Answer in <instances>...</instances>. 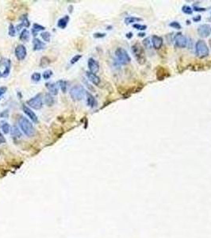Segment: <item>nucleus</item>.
Listing matches in <instances>:
<instances>
[{
    "mask_svg": "<svg viewBox=\"0 0 211 238\" xmlns=\"http://www.w3.org/2000/svg\"><path fill=\"white\" fill-rule=\"evenodd\" d=\"M126 37L128 39H131L132 37V33H131V32H129V33H128V34H126Z\"/></svg>",
    "mask_w": 211,
    "mask_h": 238,
    "instance_id": "43",
    "label": "nucleus"
},
{
    "mask_svg": "<svg viewBox=\"0 0 211 238\" xmlns=\"http://www.w3.org/2000/svg\"><path fill=\"white\" fill-rule=\"evenodd\" d=\"M164 43V40L161 37L157 36V35H153L152 37V44L155 49H159L162 47Z\"/></svg>",
    "mask_w": 211,
    "mask_h": 238,
    "instance_id": "13",
    "label": "nucleus"
},
{
    "mask_svg": "<svg viewBox=\"0 0 211 238\" xmlns=\"http://www.w3.org/2000/svg\"><path fill=\"white\" fill-rule=\"evenodd\" d=\"M0 117L3 118H6L9 117V110H3L1 114H0Z\"/></svg>",
    "mask_w": 211,
    "mask_h": 238,
    "instance_id": "39",
    "label": "nucleus"
},
{
    "mask_svg": "<svg viewBox=\"0 0 211 238\" xmlns=\"http://www.w3.org/2000/svg\"><path fill=\"white\" fill-rule=\"evenodd\" d=\"M174 41H175V46L178 48H180V49L186 48V45H187V39H186V37L183 36L181 34H178L175 37Z\"/></svg>",
    "mask_w": 211,
    "mask_h": 238,
    "instance_id": "8",
    "label": "nucleus"
},
{
    "mask_svg": "<svg viewBox=\"0 0 211 238\" xmlns=\"http://www.w3.org/2000/svg\"><path fill=\"white\" fill-rule=\"evenodd\" d=\"M14 54H15L16 58L18 59V61L25 60L27 55V50L25 45H18L14 50Z\"/></svg>",
    "mask_w": 211,
    "mask_h": 238,
    "instance_id": "7",
    "label": "nucleus"
},
{
    "mask_svg": "<svg viewBox=\"0 0 211 238\" xmlns=\"http://www.w3.org/2000/svg\"><path fill=\"white\" fill-rule=\"evenodd\" d=\"M86 96H87V103H88V106H89L90 107H92V108L94 107V106H96L97 105L96 99H95V98L93 96L92 94L89 92H87Z\"/></svg>",
    "mask_w": 211,
    "mask_h": 238,
    "instance_id": "17",
    "label": "nucleus"
},
{
    "mask_svg": "<svg viewBox=\"0 0 211 238\" xmlns=\"http://www.w3.org/2000/svg\"><path fill=\"white\" fill-rule=\"evenodd\" d=\"M10 134H11V137L13 138H15V139H20L22 137V132L16 126H13L11 127V129H10Z\"/></svg>",
    "mask_w": 211,
    "mask_h": 238,
    "instance_id": "19",
    "label": "nucleus"
},
{
    "mask_svg": "<svg viewBox=\"0 0 211 238\" xmlns=\"http://www.w3.org/2000/svg\"><path fill=\"white\" fill-rule=\"evenodd\" d=\"M1 77H2V73L0 72V78H1Z\"/></svg>",
    "mask_w": 211,
    "mask_h": 238,
    "instance_id": "46",
    "label": "nucleus"
},
{
    "mask_svg": "<svg viewBox=\"0 0 211 238\" xmlns=\"http://www.w3.org/2000/svg\"><path fill=\"white\" fill-rule=\"evenodd\" d=\"M18 126L20 127L21 130L22 131L23 133L26 135L27 137H34L36 133V130H35L34 125L27 118L21 116L18 119Z\"/></svg>",
    "mask_w": 211,
    "mask_h": 238,
    "instance_id": "1",
    "label": "nucleus"
},
{
    "mask_svg": "<svg viewBox=\"0 0 211 238\" xmlns=\"http://www.w3.org/2000/svg\"><path fill=\"white\" fill-rule=\"evenodd\" d=\"M44 103L48 106H52L54 104V103H55L53 96L51 94H49V93L45 94V97H44Z\"/></svg>",
    "mask_w": 211,
    "mask_h": 238,
    "instance_id": "20",
    "label": "nucleus"
},
{
    "mask_svg": "<svg viewBox=\"0 0 211 238\" xmlns=\"http://www.w3.org/2000/svg\"><path fill=\"white\" fill-rule=\"evenodd\" d=\"M2 132H3V133H5V134H8L10 132V126L9 125V123L8 122H4V123L2 124Z\"/></svg>",
    "mask_w": 211,
    "mask_h": 238,
    "instance_id": "28",
    "label": "nucleus"
},
{
    "mask_svg": "<svg viewBox=\"0 0 211 238\" xmlns=\"http://www.w3.org/2000/svg\"><path fill=\"white\" fill-rule=\"evenodd\" d=\"M22 110L23 112L25 113V115L28 116V118H29L33 122H34V123H37V122H38V118H37L36 114H35L30 108L28 107V106H25V105H23Z\"/></svg>",
    "mask_w": 211,
    "mask_h": 238,
    "instance_id": "10",
    "label": "nucleus"
},
{
    "mask_svg": "<svg viewBox=\"0 0 211 238\" xmlns=\"http://www.w3.org/2000/svg\"><path fill=\"white\" fill-rule=\"evenodd\" d=\"M106 34H104V33H95L94 34V38H103V37H105Z\"/></svg>",
    "mask_w": 211,
    "mask_h": 238,
    "instance_id": "38",
    "label": "nucleus"
},
{
    "mask_svg": "<svg viewBox=\"0 0 211 238\" xmlns=\"http://www.w3.org/2000/svg\"><path fill=\"white\" fill-rule=\"evenodd\" d=\"M88 68H89V70H90L89 72H92V73H94V74H96L97 72L99 71V68H100V67H99V62H98L96 60H94V58L88 59Z\"/></svg>",
    "mask_w": 211,
    "mask_h": 238,
    "instance_id": "11",
    "label": "nucleus"
},
{
    "mask_svg": "<svg viewBox=\"0 0 211 238\" xmlns=\"http://www.w3.org/2000/svg\"><path fill=\"white\" fill-rule=\"evenodd\" d=\"M29 37H30V33H29V30L26 29H24L20 34L19 39L22 41H28L29 39Z\"/></svg>",
    "mask_w": 211,
    "mask_h": 238,
    "instance_id": "22",
    "label": "nucleus"
},
{
    "mask_svg": "<svg viewBox=\"0 0 211 238\" xmlns=\"http://www.w3.org/2000/svg\"><path fill=\"white\" fill-rule=\"evenodd\" d=\"M10 69H11V61H10V60L8 59V60L5 61L4 71L2 72V77L3 78H7L9 76L10 72Z\"/></svg>",
    "mask_w": 211,
    "mask_h": 238,
    "instance_id": "18",
    "label": "nucleus"
},
{
    "mask_svg": "<svg viewBox=\"0 0 211 238\" xmlns=\"http://www.w3.org/2000/svg\"><path fill=\"white\" fill-rule=\"evenodd\" d=\"M169 25L171 27H172L173 29H180L182 28V26H181V25L180 24V22H171L169 24Z\"/></svg>",
    "mask_w": 211,
    "mask_h": 238,
    "instance_id": "35",
    "label": "nucleus"
},
{
    "mask_svg": "<svg viewBox=\"0 0 211 238\" xmlns=\"http://www.w3.org/2000/svg\"><path fill=\"white\" fill-rule=\"evenodd\" d=\"M58 85H59V87L61 88V91H63V93L67 92V81L63 80V79H61V80L58 81Z\"/></svg>",
    "mask_w": 211,
    "mask_h": 238,
    "instance_id": "25",
    "label": "nucleus"
},
{
    "mask_svg": "<svg viewBox=\"0 0 211 238\" xmlns=\"http://www.w3.org/2000/svg\"><path fill=\"white\" fill-rule=\"evenodd\" d=\"M27 105H29V107L33 108L34 110H40L43 106V98L41 94H37L36 96L28 100L26 102Z\"/></svg>",
    "mask_w": 211,
    "mask_h": 238,
    "instance_id": "6",
    "label": "nucleus"
},
{
    "mask_svg": "<svg viewBox=\"0 0 211 238\" xmlns=\"http://www.w3.org/2000/svg\"><path fill=\"white\" fill-rule=\"evenodd\" d=\"M143 45L144 46L146 49L150 50L153 47V44H152V41H151L150 38H145L144 40H143Z\"/></svg>",
    "mask_w": 211,
    "mask_h": 238,
    "instance_id": "29",
    "label": "nucleus"
},
{
    "mask_svg": "<svg viewBox=\"0 0 211 238\" xmlns=\"http://www.w3.org/2000/svg\"><path fill=\"white\" fill-rule=\"evenodd\" d=\"M141 21H142L141 18H137V17H127V18H125V23L127 24V25L128 24H131V23L141 22Z\"/></svg>",
    "mask_w": 211,
    "mask_h": 238,
    "instance_id": "24",
    "label": "nucleus"
},
{
    "mask_svg": "<svg viewBox=\"0 0 211 238\" xmlns=\"http://www.w3.org/2000/svg\"><path fill=\"white\" fill-rule=\"evenodd\" d=\"M45 27L40 25V24H37V23H34V25H33V28H32V34H33V35L35 37L37 36V34L38 32L43 31V30H45Z\"/></svg>",
    "mask_w": 211,
    "mask_h": 238,
    "instance_id": "21",
    "label": "nucleus"
},
{
    "mask_svg": "<svg viewBox=\"0 0 211 238\" xmlns=\"http://www.w3.org/2000/svg\"><path fill=\"white\" fill-rule=\"evenodd\" d=\"M115 56H116L117 61L121 64L125 65V64H128L130 63V56L129 55L127 51L123 48H117L116 51H115Z\"/></svg>",
    "mask_w": 211,
    "mask_h": 238,
    "instance_id": "5",
    "label": "nucleus"
},
{
    "mask_svg": "<svg viewBox=\"0 0 211 238\" xmlns=\"http://www.w3.org/2000/svg\"><path fill=\"white\" fill-rule=\"evenodd\" d=\"M7 87H5V86L0 87V99L2 98L3 94H6V92H7Z\"/></svg>",
    "mask_w": 211,
    "mask_h": 238,
    "instance_id": "37",
    "label": "nucleus"
},
{
    "mask_svg": "<svg viewBox=\"0 0 211 238\" xmlns=\"http://www.w3.org/2000/svg\"><path fill=\"white\" fill-rule=\"evenodd\" d=\"M40 37H41V38L43 39V40L44 41H45V42H49L50 40H51V34H50L49 32H42L41 34H40Z\"/></svg>",
    "mask_w": 211,
    "mask_h": 238,
    "instance_id": "26",
    "label": "nucleus"
},
{
    "mask_svg": "<svg viewBox=\"0 0 211 238\" xmlns=\"http://www.w3.org/2000/svg\"><path fill=\"white\" fill-rule=\"evenodd\" d=\"M133 26V28H135V29H138V30H145L146 29H147V25H141V24H134V25H132Z\"/></svg>",
    "mask_w": 211,
    "mask_h": 238,
    "instance_id": "36",
    "label": "nucleus"
},
{
    "mask_svg": "<svg viewBox=\"0 0 211 238\" xmlns=\"http://www.w3.org/2000/svg\"><path fill=\"white\" fill-rule=\"evenodd\" d=\"M52 74H53V73H52V70H46V71H45V72H43L42 76L43 78H44V79H46V80H47V79H50V77L52 76Z\"/></svg>",
    "mask_w": 211,
    "mask_h": 238,
    "instance_id": "32",
    "label": "nucleus"
},
{
    "mask_svg": "<svg viewBox=\"0 0 211 238\" xmlns=\"http://www.w3.org/2000/svg\"><path fill=\"white\" fill-rule=\"evenodd\" d=\"M198 33L202 37H208L211 34V26L209 24H202L198 28Z\"/></svg>",
    "mask_w": 211,
    "mask_h": 238,
    "instance_id": "9",
    "label": "nucleus"
},
{
    "mask_svg": "<svg viewBox=\"0 0 211 238\" xmlns=\"http://www.w3.org/2000/svg\"><path fill=\"white\" fill-rule=\"evenodd\" d=\"M201 19H202V18H201V16H197V17H195V18H193V21L195 22H199V21H201Z\"/></svg>",
    "mask_w": 211,
    "mask_h": 238,
    "instance_id": "42",
    "label": "nucleus"
},
{
    "mask_svg": "<svg viewBox=\"0 0 211 238\" xmlns=\"http://www.w3.org/2000/svg\"><path fill=\"white\" fill-rule=\"evenodd\" d=\"M20 20L22 22L20 23L21 25H22V27H25V28H28L30 25V22H29V19H28V17L27 15H22L20 18Z\"/></svg>",
    "mask_w": 211,
    "mask_h": 238,
    "instance_id": "23",
    "label": "nucleus"
},
{
    "mask_svg": "<svg viewBox=\"0 0 211 238\" xmlns=\"http://www.w3.org/2000/svg\"><path fill=\"white\" fill-rule=\"evenodd\" d=\"M182 11L186 14H192L193 13V10L191 7H189L187 5H184L182 7Z\"/></svg>",
    "mask_w": 211,
    "mask_h": 238,
    "instance_id": "30",
    "label": "nucleus"
},
{
    "mask_svg": "<svg viewBox=\"0 0 211 238\" xmlns=\"http://www.w3.org/2000/svg\"><path fill=\"white\" fill-rule=\"evenodd\" d=\"M132 52L134 55L135 58L140 64H144L146 62V56L144 50L139 43H136L132 46Z\"/></svg>",
    "mask_w": 211,
    "mask_h": 238,
    "instance_id": "3",
    "label": "nucleus"
},
{
    "mask_svg": "<svg viewBox=\"0 0 211 238\" xmlns=\"http://www.w3.org/2000/svg\"><path fill=\"white\" fill-rule=\"evenodd\" d=\"M194 10H195V11H205V10H206V9H205V8H200V7H194Z\"/></svg>",
    "mask_w": 211,
    "mask_h": 238,
    "instance_id": "41",
    "label": "nucleus"
},
{
    "mask_svg": "<svg viewBox=\"0 0 211 238\" xmlns=\"http://www.w3.org/2000/svg\"><path fill=\"white\" fill-rule=\"evenodd\" d=\"M3 143H6V138H5L2 132H0V144H3Z\"/></svg>",
    "mask_w": 211,
    "mask_h": 238,
    "instance_id": "40",
    "label": "nucleus"
},
{
    "mask_svg": "<svg viewBox=\"0 0 211 238\" xmlns=\"http://www.w3.org/2000/svg\"><path fill=\"white\" fill-rule=\"evenodd\" d=\"M86 76L88 78V79L90 81L91 83H92L95 86H99L100 82H101V79L99 78L96 74L94 73H92L91 72H86Z\"/></svg>",
    "mask_w": 211,
    "mask_h": 238,
    "instance_id": "12",
    "label": "nucleus"
},
{
    "mask_svg": "<svg viewBox=\"0 0 211 238\" xmlns=\"http://www.w3.org/2000/svg\"><path fill=\"white\" fill-rule=\"evenodd\" d=\"M45 87L48 89V91H49V94H51L52 95H56L58 94V88L55 83H45Z\"/></svg>",
    "mask_w": 211,
    "mask_h": 238,
    "instance_id": "15",
    "label": "nucleus"
},
{
    "mask_svg": "<svg viewBox=\"0 0 211 238\" xmlns=\"http://www.w3.org/2000/svg\"><path fill=\"white\" fill-rule=\"evenodd\" d=\"M144 36H145V34H144V33H139V34H138V37H143Z\"/></svg>",
    "mask_w": 211,
    "mask_h": 238,
    "instance_id": "44",
    "label": "nucleus"
},
{
    "mask_svg": "<svg viewBox=\"0 0 211 238\" xmlns=\"http://www.w3.org/2000/svg\"><path fill=\"white\" fill-rule=\"evenodd\" d=\"M70 96L74 101H80L86 96L87 91L82 85H75L69 91Z\"/></svg>",
    "mask_w": 211,
    "mask_h": 238,
    "instance_id": "2",
    "label": "nucleus"
},
{
    "mask_svg": "<svg viewBox=\"0 0 211 238\" xmlns=\"http://www.w3.org/2000/svg\"><path fill=\"white\" fill-rule=\"evenodd\" d=\"M72 9H73V7H72V6H70V13H72Z\"/></svg>",
    "mask_w": 211,
    "mask_h": 238,
    "instance_id": "45",
    "label": "nucleus"
},
{
    "mask_svg": "<svg viewBox=\"0 0 211 238\" xmlns=\"http://www.w3.org/2000/svg\"><path fill=\"white\" fill-rule=\"evenodd\" d=\"M50 64V60L46 56H44L42 58L40 59V66L41 67H47L49 64Z\"/></svg>",
    "mask_w": 211,
    "mask_h": 238,
    "instance_id": "27",
    "label": "nucleus"
},
{
    "mask_svg": "<svg viewBox=\"0 0 211 238\" xmlns=\"http://www.w3.org/2000/svg\"><path fill=\"white\" fill-rule=\"evenodd\" d=\"M8 34H9L10 37H14L16 34V29L14 25L13 24H10L9 28H8Z\"/></svg>",
    "mask_w": 211,
    "mask_h": 238,
    "instance_id": "31",
    "label": "nucleus"
},
{
    "mask_svg": "<svg viewBox=\"0 0 211 238\" xmlns=\"http://www.w3.org/2000/svg\"><path fill=\"white\" fill-rule=\"evenodd\" d=\"M195 53L198 58H205L209 56L210 49L208 45L203 40H198L195 44Z\"/></svg>",
    "mask_w": 211,
    "mask_h": 238,
    "instance_id": "4",
    "label": "nucleus"
},
{
    "mask_svg": "<svg viewBox=\"0 0 211 238\" xmlns=\"http://www.w3.org/2000/svg\"><path fill=\"white\" fill-rule=\"evenodd\" d=\"M33 47H34V51H40V50L45 49L46 47V45L45 43L41 41L38 38H34L33 40Z\"/></svg>",
    "mask_w": 211,
    "mask_h": 238,
    "instance_id": "14",
    "label": "nucleus"
},
{
    "mask_svg": "<svg viewBox=\"0 0 211 238\" xmlns=\"http://www.w3.org/2000/svg\"><path fill=\"white\" fill-rule=\"evenodd\" d=\"M41 78V75L39 72H34L31 76V79L34 82H39Z\"/></svg>",
    "mask_w": 211,
    "mask_h": 238,
    "instance_id": "33",
    "label": "nucleus"
},
{
    "mask_svg": "<svg viewBox=\"0 0 211 238\" xmlns=\"http://www.w3.org/2000/svg\"><path fill=\"white\" fill-rule=\"evenodd\" d=\"M70 21V17L68 15H65L63 18H60L57 22V26L60 28V29H65L67 27V24Z\"/></svg>",
    "mask_w": 211,
    "mask_h": 238,
    "instance_id": "16",
    "label": "nucleus"
},
{
    "mask_svg": "<svg viewBox=\"0 0 211 238\" xmlns=\"http://www.w3.org/2000/svg\"><path fill=\"white\" fill-rule=\"evenodd\" d=\"M81 58H82V55H80V54H77V55L74 56L72 59H71L70 63L72 64H75L77 63Z\"/></svg>",
    "mask_w": 211,
    "mask_h": 238,
    "instance_id": "34",
    "label": "nucleus"
}]
</instances>
